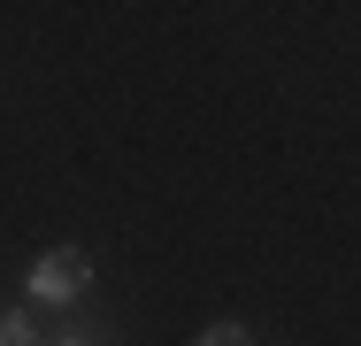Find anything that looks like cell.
<instances>
[{
  "label": "cell",
  "mask_w": 361,
  "mask_h": 346,
  "mask_svg": "<svg viewBox=\"0 0 361 346\" xmlns=\"http://www.w3.org/2000/svg\"><path fill=\"white\" fill-rule=\"evenodd\" d=\"M23 300L31 308H85L92 300V262H85V246H47L31 270H23Z\"/></svg>",
  "instance_id": "cell-1"
},
{
  "label": "cell",
  "mask_w": 361,
  "mask_h": 346,
  "mask_svg": "<svg viewBox=\"0 0 361 346\" xmlns=\"http://www.w3.org/2000/svg\"><path fill=\"white\" fill-rule=\"evenodd\" d=\"M0 346H47L39 339V316L31 308H0Z\"/></svg>",
  "instance_id": "cell-2"
},
{
  "label": "cell",
  "mask_w": 361,
  "mask_h": 346,
  "mask_svg": "<svg viewBox=\"0 0 361 346\" xmlns=\"http://www.w3.org/2000/svg\"><path fill=\"white\" fill-rule=\"evenodd\" d=\"M47 346H116V339H108L100 323H62V331H54Z\"/></svg>",
  "instance_id": "cell-4"
},
{
  "label": "cell",
  "mask_w": 361,
  "mask_h": 346,
  "mask_svg": "<svg viewBox=\"0 0 361 346\" xmlns=\"http://www.w3.org/2000/svg\"><path fill=\"white\" fill-rule=\"evenodd\" d=\"M192 346H262V339H254V331H246L238 316H223V323H208V331H200Z\"/></svg>",
  "instance_id": "cell-3"
}]
</instances>
